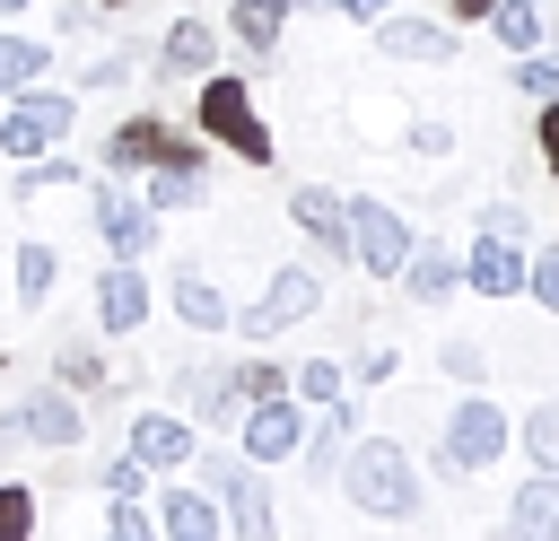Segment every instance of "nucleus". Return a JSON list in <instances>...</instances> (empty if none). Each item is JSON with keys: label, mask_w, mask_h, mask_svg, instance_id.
<instances>
[{"label": "nucleus", "mask_w": 559, "mask_h": 541, "mask_svg": "<svg viewBox=\"0 0 559 541\" xmlns=\"http://www.w3.org/2000/svg\"><path fill=\"white\" fill-rule=\"evenodd\" d=\"M105 541H157V515H148L140 497H114V515H105Z\"/></svg>", "instance_id": "4c0bfd02"}, {"label": "nucleus", "mask_w": 559, "mask_h": 541, "mask_svg": "<svg viewBox=\"0 0 559 541\" xmlns=\"http://www.w3.org/2000/svg\"><path fill=\"white\" fill-rule=\"evenodd\" d=\"M533 148H542V166H550V175H559V96H550V105H542V122H533Z\"/></svg>", "instance_id": "79ce46f5"}, {"label": "nucleus", "mask_w": 559, "mask_h": 541, "mask_svg": "<svg viewBox=\"0 0 559 541\" xmlns=\"http://www.w3.org/2000/svg\"><path fill=\"white\" fill-rule=\"evenodd\" d=\"M419 305H445L454 288H463V253L454 244H437V236H411V253H402V270H393Z\"/></svg>", "instance_id": "f3484780"}, {"label": "nucleus", "mask_w": 559, "mask_h": 541, "mask_svg": "<svg viewBox=\"0 0 559 541\" xmlns=\"http://www.w3.org/2000/svg\"><path fill=\"white\" fill-rule=\"evenodd\" d=\"M332 9H341V17H358V26H376V17L393 9V0H332Z\"/></svg>", "instance_id": "49530a36"}, {"label": "nucleus", "mask_w": 559, "mask_h": 541, "mask_svg": "<svg viewBox=\"0 0 559 541\" xmlns=\"http://www.w3.org/2000/svg\"><path fill=\"white\" fill-rule=\"evenodd\" d=\"M515 87H524L533 105H550V96H559V52H542V44L515 52Z\"/></svg>", "instance_id": "f704fd0d"}, {"label": "nucleus", "mask_w": 559, "mask_h": 541, "mask_svg": "<svg viewBox=\"0 0 559 541\" xmlns=\"http://www.w3.org/2000/svg\"><path fill=\"white\" fill-rule=\"evenodd\" d=\"M341 201H349V270L393 279L402 253H411V218H402L393 201H376V192H341Z\"/></svg>", "instance_id": "423d86ee"}, {"label": "nucleus", "mask_w": 559, "mask_h": 541, "mask_svg": "<svg viewBox=\"0 0 559 541\" xmlns=\"http://www.w3.org/2000/svg\"><path fill=\"white\" fill-rule=\"evenodd\" d=\"M524 297H533L542 314H559V244H533V253H524Z\"/></svg>", "instance_id": "72a5a7b5"}, {"label": "nucleus", "mask_w": 559, "mask_h": 541, "mask_svg": "<svg viewBox=\"0 0 559 541\" xmlns=\"http://www.w3.org/2000/svg\"><path fill=\"white\" fill-rule=\"evenodd\" d=\"M183 401H192V410H183L192 428H236V410H245L236 384H227V366H192V375H183Z\"/></svg>", "instance_id": "393cba45"}, {"label": "nucleus", "mask_w": 559, "mask_h": 541, "mask_svg": "<svg viewBox=\"0 0 559 541\" xmlns=\"http://www.w3.org/2000/svg\"><path fill=\"white\" fill-rule=\"evenodd\" d=\"M157 541H227L218 497H210V489H175V480H166V497H157Z\"/></svg>", "instance_id": "aec40b11"}, {"label": "nucleus", "mask_w": 559, "mask_h": 541, "mask_svg": "<svg viewBox=\"0 0 559 541\" xmlns=\"http://www.w3.org/2000/svg\"><path fill=\"white\" fill-rule=\"evenodd\" d=\"M131 454L148 462V471H192V454H201V428L183 419V410H131Z\"/></svg>", "instance_id": "ddd939ff"}, {"label": "nucleus", "mask_w": 559, "mask_h": 541, "mask_svg": "<svg viewBox=\"0 0 559 541\" xmlns=\"http://www.w3.org/2000/svg\"><path fill=\"white\" fill-rule=\"evenodd\" d=\"M201 131H210V148H227L245 166H271L280 157L271 122H262V105H253V87L236 70H201Z\"/></svg>", "instance_id": "f03ea898"}, {"label": "nucleus", "mask_w": 559, "mask_h": 541, "mask_svg": "<svg viewBox=\"0 0 559 541\" xmlns=\"http://www.w3.org/2000/svg\"><path fill=\"white\" fill-rule=\"evenodd\" d=\"M515 436H524V462L533 471H559V401H533Z\"/></svg>", "instance_id": "c756f323"}, {"label": "nucleus", "mask_w": 559, "mask_h": 541, "mask_svg": "<svg viewBox=\"0 0 559 541\" xmlns=\"http://www.w3.org/2000/svg\"><path fill=\"white\" fill-rule=\"evenodd\" d=\"M437 358H445V375H454V384H480V366H489V358H480L472 340H445Z\"/></svg>", "instance_id": "a19ab883"}, {"label": "nucleus", "mask_w": 559, "mask_h": 541, "mask_svg": "<svg viewBox=\"0 0 559 541\" xmlns=\"http://www.w3.org/2000/svg\"><path fill=\"white\" fill-rule=\"evenodd\" d=\"M166 297H175V314H183L192 332H227V297H218V279H210L201 262H175Z\"/></svg>", "instance_id": "5701e85b"}, {"label": "nucleus", "mask_w": 559, "mask_h": 541, "mask_svg": "<svg viewBox=\"0 0 559 541\" xmlns=\"http://www.w3.org/2000/svg\"><path fill=\"white\" fill-rule=\"evenodd\" d=\"M376 52L384 61H419V70H445V61H463V26L454 17H376Z\"/></svg>", "instance_id": "9b49d317"}, {"label": "nucleus", "mask_w": 559, "mask_h": 541, "mask_svg": "<svg viewBox=\"0 0 559 541\" xmlns=\"http://www.w3.org/2000/svg\"><path fill=\"white\" fill-rule=\"evenodd\" d=\"M131 61L140 52H96V61H79V87H96V96L105 87H131Z\"/></svg>", "instance_id": "58836bf2"}, {"label": "nucleus", "mask_w": 559, "mask_h": 541, "mask_svg": "<svg viewBox=\"0 0 559 541\" xmlns=\"http://www.w3.org/2000/svg\"><path fill=\"white\" fill-rule=\"evenodd\" d=\"M288 9H332V0H288Z\"/></svg>", "instance_id": "8fccbe9b"}, {"label": "nucleus", "mask_w": 559, "mask_h": 541, "mask_svg": "<svg viewBox=\"0 0 559 541\" xmlns=\"http://www.w3.org/2000/svg\"><path fill=\"white\" fill-rule=\"evenodd\" d=\"M393 366H402V358H393V349H384V340H376V349H358V384H384V375H393Z\"/></svg>", "instance_id": "c03bdc74"}, {"label": "nucleus", "mask_w": 559, "mask_h": 541, "mask_svg": "<svg viewBox=\"0 0 559 541\" xmlns=\"http://www.w3.org/2000/svg\"><path fill=\"white\" fill-rule=\"evenodd\" d=\"M480 26H489L498 52H533V44H542V0H489Z\"/></svg>", "instance_id": "a878e982"}, {"label": "nucleus", "mask_w": 559, "mask_h": 541, "mask_svg": "<svg viewBox=\"0 0 559 541\" xmlns=\"http://www.w3.org/2000/svg\"><path fill=\"white\" fill-rule=\"evenodd\" d=\"M507 541H559V471H533V480H515Z\"/></svg>", "instance_id": "4be33fe9"}, {"label": "nucleus", "mask_w": 559, "mask_h": 541, "mask_svg": "<svg viewBox=\"0 0 559 541\" xmlns=\"http://www.w3.org/2000/svg\"><path fill=\"white\" fill-rule=\"evenodd\" d=\"M341 497L358 506V515H376V524H411L419 515V462H411V445H393V436H349V454H341Z\"/></svg>", "instance_id": "f257e3e1"}, {"label": "nucleus", "mask_w": 559, "mask_h": 541, "mask_svg": "<svg viewBox=\"0 0 559 541\" xmlns=\"http://www.w3.org/2000/svg\"><path fill=\"white\" fill-rule=\"evenodd\" d=\"M192 462H201V480H210V497H218V515H227V541H280L262 462H245V454H192Z\"/></svg>", "instance_id": "7ed1b4c3"}, {"label": "nucleus", "mask_w": 559, "mask_h": 541, "mask_svg": "<svg viewBox=\"0 0 559 541\" xmlns=\"http://www.w3.org/2000/svg\"><path fill=\"white\" fill-rule=\"evenodd\" d=\"M288 393L297 401H341L349 375H341V358H306V366H288Z\"/></svg>", "instance_id": "7c9ffc66"}, {"label": "nucleus", "mask_w": 559, "mask_h": 541, "mask_svg": "<svg viewBox=\"0 0 559 541\" xmlns=\"http://www.w3.org/2000/svg\"><path fill=\"white\" fill-rule=\"evenodd\" d=\"M480 236H507V244H524L533 227H524V201H480Z\"/></svg>", "instance_id": "ea45409f"}, {"label": "nucleus", "mask_w": 559, "mask_h": 541, "mask_svg": "<svg viewBox=\"0 0 559 541\" xmlns=\"http://www.w3.org/2000/svg\"><path fill=\"white\" fill-rule=\"evenodd\" d=\"M323 305V279L306 270V262H280L271 279H262V297L245 305V314H227V332H245V340H280L288 323H306Z\"/></svg>", "instance_id": "0eeeda50"}, {"label": "nucleus", "mask_w": 559, "mask_h": 541, "mask_svg": "<svg viewBox=\"0 0 559 541\" xmlns=\"http://www.w3.org/2000/svg\"><path fill=\"white\" fill-rule=\"evenodd\" d=\"M411 148H419V157H445V148H454V122H411Z\"/></svg>", "instance_id": "37998d69"}, {"label": "nucleus", "mask_w": 559, "mask_h": 541, "mask_svg": "<svg viewBox=\"0 0 559 541\" xmlns=\"http://www.w3.org/2000/svg\"><path fill=\"white\" fill-rule=\"evenodd\" d=\"M96 480H105V497H140V489H148V480H157V471H148V462H140V454H131V445H122V454H114V462H105V471H96Z\"/></svg>", "instance_id": "e433bc0d"}, {"label": "nucleus", "mask_w": 559, "mask_h": 541, "mask_svg": "<svg viewBox=\"0 0 559 541\" xmlns=\"http://www.w3.org/2000/svg\"><path fill=\"white\" fill-rule=\"evenodd\" d=\"M44 70H52V44H44V35H0V96L35 87Z\"/></svg>", "instance_id": "bb28decb"}, {"label": "nucleus", "mask_w": 559, "mask_h": 541, "mask_svg": "<svg viewBox=\"0 0 559 541\" xmlns=\"http://www.w3.org/2000/svg\"><path fill=\"white\" fill-rule=\"evenodd\" d=\"M140 201L166 218V209H201L210 201V166H201V148H175V157H157L148 175H140Z\"/></svg>", "instance_id": "2eb2a0df"}, {"label": "nucleus", "mask_w": 559, "mask_h": 541, "mask_svg": "<svg viewBox=\"0 0 559 541\" xmlns=\"http://www.w3.org/2000/svg\"><path fill=\"white\" fill-rule=\"evenodd\" d=\"M463 288H472V297H524V244H507V236H472V253H463Z\"/></svg>", "instance_id": "a211bd4d"}, {"label": "nucleus", "mask_w": 559, "mask_h": 541, "mask_svg": "<svg viewBox=\"0 0 559 541\" xmlns=\"http://www.w3.org/2000/svg\"><path fill=\"white\" fill-rule=\"evenodd\" d=\"M0 541H35V489L0 480Z\"/></svg>", "instance_id": "c9c22d12"}, {"label": "nucleus", "mask_w": 559, "mask_h": 541, "mask_svg": "<svg viewBox=\"0 0 559 541\" xmlns=\"http://www.w3.org/2000/svg\"><path fill=\"white\" fill-rule=\"evenodd\" d=\"M227 384H236V401H271V393H288V366H271V358H236Z\"/></svg>", "instance_id": "473e14b6"}, {"label": "nucleus", "mask_w": 559, "mask_h": 541, "mask_svg": "<svg viewBox=\"0 0 559 541\" xmlns=\"http://www.w3.org/2000/svg\"><path fill=\"white\" fill-rule=\"evenodd\" d=\"M349 436H358V410H349V393H341V401H314V428H306V445H297L306 480H332V471H341V454H349Z\"/></svg>", "instance_id": "6ab92c4d"}, {"label": "nucleus", "mask_w": 559, "mask_h": 541, "mask_svg": "<svg viewBox=\"0 0 559 541\" xmlns=\"http://www.w3.org/2000/svg\"><path fill=\"white\" fill-rule=\"evenodd\" d=\"M288 17H297L288 0H236V9H227V35H236L253 61H280V35H288Z\"/></svg>", "instance_id": "b1692460"}, {"label": "nucleus", "mask_w": 559, "mask_h": 541, "mask_svg": "<svg viewBox=\"0 0 559 541\" xmlns=\"http://www.w3.org/2000/svg\"><path fill=\"white\" fill-rule=\"evenodd\" d=\"M70 183H87V166H79V157H61V148L17 157V201H35V192H70Z\"/></svg>", "instance_id": "cd10ccee"}, {"label": "nucleus", "mask_w": 559, "mask_h": 541, "mask_svg": "<svg viewBox=\"0 0 559 541\" xmlns=\"http://www.w3.org/2000/svg\"><path fill=\"white\" fill-rule=\"evenodd\" d=\"M236 428H245V445H236L245 462H262V471H271V462H297V445H306V401H297V393L245 401V410H236Z\"/></svg>", "instance_id": "9d476101"}, {"label": "nucleus", "mask_w": 559, "mask_h": 541, "mask_svg": "<svg viewBox=\"0 0 559 541\" xmlns=\"http://www.w3.org/2000/svg\"><path fill=\"white\" fill-rule=\"evenodd\" d=\"M70 122H79L70 87H44V79H35V87L0 96V148H9V157H44V148H61Z\"/></svg>", "instance_id": "39448f33"}, {"label": "nucleus", "mask_w": 559, "mask_h": 541, "mask_svg": "<svg viewBox=\"0 0 559 541\" xmlns=\"http://www.w3.org/2000/svg\"><path fill=\"white\" fill-rule=\"evenodd\" d=\"M105 9H131V0H105Z\"/></svg>", "instance_id": "3c124183"}, {"label": "nucleus", "mask_w": 559, "mask_h": 541, "mask_svg": "<svg viewBox=\"0 0 559 541\" xmlns=\"http://www.w3.org/2000/svg\"><path fill=\"white\" fill-rule=\"evenodd\" d=\"M175 148H192V140H175L157 113H131V122H114V140H105V175H148V166L175 157Z\"/></svg>", "instance_id": "dca6fc26"}, {"label": "nucleus", "mask_w": 559, "mask_h": 541, "mask_svg": "<svg viewBox=\"0 0 559 541\" xmlns=\"http://www.w3.org/2000/svg\"><path fill=\"white\" fill-rule=\"evenodd\" d=\"M201 70H218V26L210 17H175L157 35V79H201Z\"/></svg>", "instance_id": "412c9836"}, {"label": "nucleus", "mask_w": 559, "mask_h": 541, "mask_svg": "<svg viewBox=\"0 0 559 541\" xmlns=\"http://www.w3.org/2000/svg\"><path fill=\"white\" fill-rule=\"evenodd\" d=\"M148 314H157L148 270H140V262H105V270H96V323H105V340H131Z\"/></svg>", "instance_id": "f8f14e48"}, {"label": "nucleus", "mask_w": 559, "mask_h": 541, "mask_svg": "<svg viewBox=\"0 0 559 541\" xmlns=\"http://www.w3.org/2000/svg\"><path fill=\"white\" fill-rule=\"evenodd\" d=\"M507 445H515L507 410H498L489 393H463V401L445 410V445H437V471H445V480H463V471H489Z\"/></svg>", "instance_id": "20e7f679"}, {"label": "nucleus", "mask_w": 559, "mask_h": 541, "mask_svg": "<svg viewBox=\"0 0 559 541\" xmlns=\"http://www.w3.org/2000/svg\"><path fill=\"white\" fill-rule=\"evenodd\" d=\"M445 9H454V26H480L489 17V0H445Z\"/></svg>", "instance_id": "de8ad7c7"}, {"label": "nucleus", "mask_w": 559, "mask_h": 541, "mask_svg": "<svg viewBox=\"0 0 559 541\" xmlns=\"http://www.w3.org/2000/svg\"><path fill=\"white\" fill-rule=\"evenodd\" d=\"M87 218H96V244H105L114 262H148V253H157V209H148L140 192H122V175L96 183Z\"/></svg>", "instance_id": "1a4fd4ad"}, {"label": "nucleus", "mask_w": 559, "mask_h": 541, "mask_svg": "<svg viewBox=\"0 0 559 541\" xmlns=\"http://www.w3.org/2000/svg\"><path fill=\"white\" fill-rule=\"evenodd\" d=\"M79 436H87V410H79L70 384H35L0 419V445H79Z\"/></svg>", "instance_id": "6e6552de"}, {"label": "nucleus", "mask_w": 559, "mask_h": 541, "mask_svg": "<svg viewBox=\"0 0 559 541\" xmlns=\"http://www.w3.org/2000/svg\"><path fill=\"white\" fill-rule=\"evenodd\" d=\"M52 384H70V393H96V384H105V358H96L87 340H61V358H52Z\"/></svg>", "instance_id": "2f4dec72"}, {"label": "nucleus", "mask_w": 559, "mask_h": 541, "mask_svg": "<svg viewBox=\"0 0 559 541\" xmlns=\"http://www.w3.org/2000/svg\"><path fill=\"white\" fill-rule=\"evenodd\" d=\"M61 288V253L52 244H17V305H44Z\"/></svg>", "instance_id": "c85d7f7f"}, {"label": "nucleus", "mask_w": 559, "mask_h": 541, "mask_svg": "<svg viewBox=\"0 0 559 541\" xmlns=\"http://www.w3.org/2000/svg\"><path fill=\"white\" fill-rule=\"evenodd\" d=\"M288 218H297V236H306L323 262H349V201H341L332 183H297V192H288Z\"/></svg>", "instance_id": "4468645a"}, {"label": "nucleus", "mask_w": 559, "mask_h": 541, "mask_svg": "<svg viewBox=\"0 0 559 541\" xmlns=\"http://www.w3.org/2000/svg\"><path fill=\"white\" fill-rule=\"evenodd\" d=\"M87 17H96L87 0H61V9H52V26H61V35H87Z\"/></svg>", "instance_id": "a18cd8bd"}, {"label": "nucleus", "mask_w": 559, "mask_h": 541, "mask_svg": "<svg viewBox=\"0 0 559 541\" xmlns=\"http://www.w3.org/2000/svg\"><path fill=\"white\" fill-rule=\"evenodd\" d=\"M26 9H35V0H0V17H26Z\"/></svg>", "instance_id": "09e8293b"}]
</instances>
